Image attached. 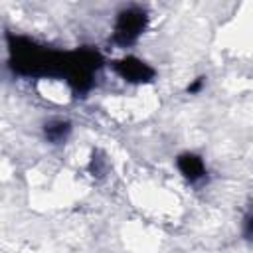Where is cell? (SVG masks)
I'll return each instance as SVG.
<instances>
[{
  "label": "cell",
  "instance_id": "8992f818",
  "mask_svg": "<svg viewBox=\"0 0 253 253\" xmlns=\"http://www.w3.org/2000/svg\"><path fill=\"white\" fill-rule=\"evenodd\" d=\"M202 85H204V79H202V77H198L192 85H188V91H190V93H198V91L202 89Z\"/></svg>",
  "mask_w": 253,
  "mask_h": 253
},
{
  "label": "cell",
  "instance_id": "6da1fadb",
  "mask_svg": "<svg viewBox=\"0 0 253 253\" xmlns=\"http://www.w3.org/2000/svg\"><path fill=\"white\" fill-rule=\"evenodd\" d=\"M146 12L142 8L130 6L125 8L123 12H119L117 22H115V32H113V42L119 45H130L138 40V36L144 32L146 28Z\"/></svg>",
  "mask_w": 253,
  "mask_h": 253
},
{
  "label": "cell",
  "instance_id": "277c9868",
  "mask_svg": "<svg viewBox=\"0 0 253 253\" xmlns=\"http://www.w3.org/2000/svg\"><path fill=\"white\" fill-rule=\"evenodd\" d=\"M69 130H71V126H69L67 121H49V123L45 125V128H43L45 138H47L49 142H53V144L63 142V140L67 138Z\"/></svg>",
  "mask_w": 253,
  "mask_h": 253
},
{
  "label": "cell",
  "instance_id": "7a4b0ae2",
  "mask_svg": "<svg viewBox=\"0 0 253 253\" xmlns=\"http://www.w3.org/2000/svg\"><path fill=\"white\" fill-rule=\"evenodd\" d=\"M113 67L123 79L132 81V83H146V81H152V77H154V69L136 57L119 59L113 63Z\"/></svg>",
  "mask_w": 253,
  "mask_h": 253
},
{
  "label": "cell",
  "instance_id": "3957f363",
  "mask_svg": "<svg viewBox=\"0 0 253 253\" xmlns=\"http://www.w3.org/2000/svg\"><path fill=\"white\" fill-rule=\"evenodd\" d=\"M178 170L182 172V176L190 182H198L206 176V166H204V160L198 156V154H192V152H186V154H180L178 160Z\"/></svg>",
  "mask_w": 253,
  "mask_h": 253
},
{
  "label": "cell",
  "instance_id": "5b68a950",
  "mask_svg": "<svg viewBox=\"0 0 253 253\" xmlns=\"http://www.w3.org/2000/svg\"><path fill=\"white\" fill-rule=\"evenodd\" d=\"M243 233L249 237V239H253V211L247 215V219H245V229H243Z\"/></svg>",
  "mask_w": 253,
  "mask_h": 253
}]
</instances>
